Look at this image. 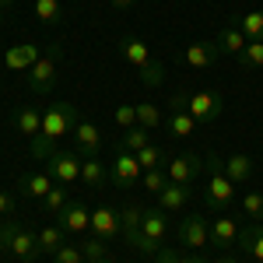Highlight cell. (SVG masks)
Wrapping results in <instances>:
<instances>
[{
	"label": "cell",
	"instance_id": "3957f363",
	"mask_svg": "<svg viewBox=\"0 0 263 263\" xmlns=\"http://www.w3.org/2000/svg\"><path fill=\"white\" fill-rule=\"evenodd\" d=\"M207 207L211 211H224L228 203L235 200V182L224 176L221 162H218V155H207Z\"/></svg>",
	"mask_w": 263,
	"mask_h": 263
},
{
	"label": "cell",
	"instance_id": "7402d4cb",
	"mask_svg": "<svg viewBox=\"0 0 263 263\" xmlns=\"http://www.w3.org/2000/svg\"><path fill=\"white\" fill-rule=\"evenodd\" d=\"M120 53L126 63H134L137 70H141L144 63H151V49H147V42L144 39H123L120 42Z\"/></svg>",
	"mask_w": 263,
	"mask_h": 263
},
{
	"label": "cell",
	"instance_id": "f546056e",
	"mask_svg": "<svg viewBox=\"0 0 263 263\" xmlns=\"http://www.w3.org/2000/svg\"><path fill=\"white\" fill-rule=\"evenodd\" d=\"M137 126H144V130L162 126V109L151 105V102H137Z\"/></svg>",
	"mask_w": 263,
	"mask_h": 263
},
{
	"label": "cell",
	"instance_id": "ab89813d",
	"mask_svg": "<svg viewBox=\"0 0 263 263\" xmlns=\"http://www.w3.org/2000/svg\"><path fill=\"white\" fill-rule=\"evenodd\" d=\"M53 263H84L81 246H60V249L53 253Z\"/></svg>",
	"mask_w": 263,
	"mask_h": 263
},
{
	"label": "cell",
	"instance_id": "5b68a950",
	"mask_svg": "<svg viewBox=\"0 0 263 263\" xmlns=\"http://www.w3.org/2000/svg\"><path fill=\"white\" fill-rule=\"evenodd\" d=\"M81 155L78 151H53L46 158V172L53 176L57 186H70V182H81Z\"/></svg>",
	"mask_w": 263,
	"mask_h": 263
},
{
	"label": "cell",
	"instance_id": "7bdbcfd3",
	"mask_svg": "<svg viewBox=\"0 0 263 263\" xmlns=\"http://www.w3.org/2000/svg\"><path fill=\"white\" fill-rule=\"evenodd\" d=\"M179 260H182L179 253H176V249H165V246L155 253V263H179Z\"/></svg>",
	"mask_w": 263,
	"mask_h": 263
},
{
	"label": "cell",
	"instance_id": "cb8c5ba5",
	"mask_svg": "<svg viewBox=\"0 0 263 263\" xmlns=\"http://www.w3.org/2000/svg\"><path fill=\"white\" fill-rule=\"evenodd\" d=\"M35 235H39V249L49 253V256H53L60 246H67V232H63L60 224H46V228H39Z\"/></svg>",
	"mask_w": 263,
	"mask_h": 263
},
{
	"label": "cell",
	"instance_id": "8d00e7d4",
	"mask_svg": "<svg viewBox=\"0 0 263 263\" xmlns=\"http://www.w3.org/2000/svg\"><path fill=\"white\" fill-rule=\"evenodd\" d=\"M42 207H46L49 214H60L63 207H67V186H53V190L42 197Z\"/></svg>",
	"mask_w": 263,
	"mask_h": 263
},
{
	"label": "cell",
	"instance_id": "60d3db41",
	"mask_svg": "<svg viewBox=\"0 0 263 263\" xmlns=\"http://www.w3.org/2000/svg\"><path fill=\"white\" fill-rule=\"evenodd\" d=\"M116 126H123V130L137 126V102H134V105H120V109H116Z\"/></svg>",
	"mask_w": 263,
	"mask_h": 263
},
{
	"label": "cell",
	"instance_id": "277c9868",
	"mask_svg": "<svg viewBox=\"0 0 263 263\" xmlns=\"http://www.w3.org/2000/svg\"><path fill=\"white\" fill-rule=\"evenodd\" d=\"M57 67H60V42H53L39 60H35V67L28 70V91H35V95L53 91V84H57Z\"/></svg>",
	"mask_w": 263,
	"mask_h": 263
},
{
	"label": "cell",
	"instance_id": "44dd1931",
	"mask_svg": "<svg viewBox=\"0 0 263 263\" xmlns=\"http://www.w3.org/2000/svg\"><path fill=\"white\" fill-rule=\"evenodd\" d=\"M186 200H190V186H179V182H168L162 193H158V207H162L165 214L186 207Z\"/></svg>",
	"mask_w": 263,
	"mask_h": 263
},
{
	"label": "cell",
	"instance_id": "d590c367",
	"mask_svg": "<svg viewBox=\"0 0 263 263\" xmlns=\"http://www.w3.org/2000/svg\"><path fill=\"white\" fill-rule=\"evenodd\" d=\"M137 162H141L144 172H147V168H162L165 151H162V147H155V144H147V147H141V151H137Z\"/></svg>",
	"mask_w": 263,
	"mask_h": 263
},
{
	"label": "cell",
	"instance_id": "30bf717a",
	"mask_svg": "<svg viewBox=\"0 0 263 263\" xmlns=\"http://www.w3.org/2000/svg\"><path fill=\"white\" fill-rule=\"evenodd\" d=\"M91 235H99L105 242H112L116 235H123L120 211H112V207H95V211H91Z\"/></svg>",
	"mask_w": 263,
	"mask_h": 263
},
{
	"label": "cell",
	"instance_id": "4dcf8cb0",
	"mask_svg": "<svg viewBox=\"0 0 263 263\" xmlns=\"http://www.w3.org/2000/svg\"><path fill=\"white\" fill-rule=\"evenodd\" d=\"M239 28H242V35L249 42L263 39V11H249L246 18H239Z\"/></svg>",
	"mask_w": 263,
	"mask_h": 263
},
{
	"label": "cell",
	"instance_id": "b9f144b4",
	"mask_svg": "<svg viewBox=\"0 0 263 263\" xmlns=\"http://www.w3.org/2000/svg\"><path fill=\"white\" fill-rule=\"evenodd\" d=\"M14 197H11V193H0V218H11V214H14Z\"/></svg>",
	"mask_w": 263,
	"mask_h": 263
},
{
	"label": "cell",
	"instance_id": "f907efd6",
	"mask_svg": "<svg viewBox=\"0 0 263 263\" xmlns=\"http://www.w3.org/2000/svg\"><path fill=\"white\" fill-rule=\"evenodd\" d=\"M0 25H4V7H0Z\"/></svg>",
	"mask_w": 263,
	"mask_h": 263
},
{
	"label": "cell",
	"instance_id": "8992f818",
	"mask_svg": "<svg viewBox=\"0 0 263 263\" xmlns=\"http://www.w3.org/2000/svg\"><path fill=\"white\" fill-rule=\"evenodd\" d=\"M186 112L197 123H214L224 112V99L218 91H193L190 102H186Z\"/></svg>",
	"mask_w": 263,
	"mask_h": 263
},
{
	"label": "cell",
	"instance_id": "681fc988",
	"mask_svg": "<svg viewBox=\"0 0 263 263\" xmlns=\"http://www.w3.org/2000/svg\"><path fill=\"white\" fill-rule=\"evenodd\" d=\"M99 263H116V260H109V256H105V260H99Z\"/></svg>",
	"mask_w": 263,
	"mask_h": 263
},
{
	"label": "cell",
	"instance_id": "74e56055",
	"mask_svg": "<svg viewBox=\"0 0 263 263\" xmlns=\"http://www.w3.org/2000/svg\"><path fill=\"white\" fill-rule=\"evenodd\" d=\"M123 239H126V242L134 246L137 253H144V256H155V253L162 249V242H155V239H147L144 232H134V235H123Z\"/></svg>",
	"mask_w": 263,
	"mask_h": 263
},
{
	"label": "cell",
	"instance_id": "d6986e66",
	"mask_svg": "<svg viewBox=\"0 0 263 263\" xmlns=\"http://www.w3.org/2000/svg\"><path fill=\"white\" fill-rule=\"evenodd\" d=\"M14 123H18V134H25L32 141V137H39V130H42V112L35 105H21L14 112Z\"/></svg>",
	"mask_w": 263,
	"mask_h": 263
},
{
	"label": "cell",
	"instance_id": "8fae6325",
	"mask_svg": "<svg viewBox=\"0 0 263 263\" xmlns=\"http://www.w3.org/2000/svg\"><path fill=\"white\" fill-rule=\"evenodd\" d=\"M57 224L63 232H88L91 228V211L81 200H67V207L57 214Z\"/></svg>",
	"mask_w": 263,
	"mask_h": 263
},
{
	"label": "cell",
	"instance_id": "7a4b0ae2",
	"mask_svg": "<svg viewBox=\"0 0 263 263\" xmlns=\"http://www.w3.org/2000/svg\"><path fill=\"white\" fill-rule=\"evenodd\" d=\"M0 249H7L11 256H18L21 263H32L39 260V235L32 232V228H25L21 221H7L0 224Z\"/></svg>",
	"mask_w": 263,
	"mask_h": 263
},
{
	"label": "cell",
	"instance_id": "83f0119b",
	"mask_svg": "<svg viewBox=\"0 0 263 263\" xmlns=\"http://www.w3.org/2000/svg\"><path fill=\"white\" fill-rule=\"evenodd\" d=\"M147 134H151V130H144V126H130V130H123V137H120V147L123 151H134V155H137V151H141V147H147Z\"/></svg>",
	"mask_w": 263,
	"mask_h": 263
},
{
	"label": "cell",
	"instance_id": "52a82bcc",
	"mask_svg": "<svg viewBox=\"0 0 263 263\" xmlns=\"http://www.w3.org/2000/svg\"><path fill=\"white\" fill-rule=\"evenodd\" d=\"M141 162H137V155L134 151H116V162H112V172H109V179H112V186H120V190H126V186H137L141 182Z\"/></svg>",
	"mask_w": 263,
	"mask_h": 263
},
{
	"label": "cell",
	"instance_id": "ba28073f",
	"mask_svg": "<svg viewBox=\"0 0 263 263\" xmlns=\"http://www.w3.org/2000/svg\"><path fill=\"white\" fill-rule=\"evenodd\" d=\"M168 182H179V186H190V182L197 179L203 172V158L200 155H193V151H186V155H176V158H168Z\"/></svg>",
	"mask_w": 263,
	"mask_h": 263
},
{
	"label": "cell",
	"instance_id": "5bb4252c",
	"mask_svg": "<svg viewBox=\"0 0 263 263\" xmlns=\"http://www.w3.org/2000/svg\"><path fill=\"white\" fill-rule=\"evenodd\" d=\"M74 137H78V155L81 158H99V147H102V134L95 123H78L74 126Z\"/></svg>",
	"mask_w": 263,
	"mask_h": 263
},
{
	"label": "cell",
	"instance_id": "1f68e13d",
	"mask_svg": "<svg viewBox=\"0 0 263 263\" xmlns=\"http://www.w3.org/2000/svg\"><path fill=\"white\" fill-rule=\"evenodd\" d=\"M141 84H144V88H162V84H165V67L158 60L144 63V67H141Z\"/></svg>",
	"mask_w": 263,
	"mask_h": 263
},
{
	"label": "cell",
	"instance_id": "bcb514c9",
	"mask_svg": "<svg viewBox=\"0 0 263 263\" xmlns=\"http://www.w3.org/2000/svg\"><path fill=\"white\" fill-rule=\"evenodd\" d=\"M179 263H207V260H200V256H182Z\"/></svg>",
	"mask_w": 263,
	"mask_h": 263
},
{
	"label": "cell",
	"instance_id": "836d02e7",
	"mask_svg": "<svg viewBox=\"0 0 263 263\" xmlns=\"http://www.w3.org/2000/svg\"><path fill=\"white\" fill-rule=\"evenodd\" d=\"M239 63H242L246 70H260V67H263V39L249 42V46H246V53L239 57Z\"/></svg>",
	"mask_w": 263,
	"mask_h": 263
},
{
	"label": "cell",
	"instance_id": "7c38bea8",
	"mask_svg": "<svg viewBox=\"0 0 263 263\" xmlns=\"http://www.w3.org/2000/svg\"><path fill=\"white\" fill-rule=\"evenodd\" d=\"M218 57H221L218 42H203V39H200V42H190V46L182 49V60L190 63L193 70H207V67L218 60Z\"/></svg>",
	"mask_w": 263,
	"mask_h": 263
},
{
	"label": "cell",
	"instance_id": "9c48e42d",
	"mask_svg": "<svg viewBox=\"0 0 263 263\" xmlns=\"http://www.w3.org/2000/svg\"><path fill=\"white\" fill-rule=\"evenodd\" d=\"M179 242L190 246V249H203L211 242V228H207V221L200 214H186L179 221Z\"/></svg>",
	"mask_w": 263,
	"mask_h": 263
},
{
	"label": "cell",
	"instance_id": "7dc6e473",
	"mask_svg": "<svg viewBox=\"0 0 263 263\" xmlns=\"http://www.w3.org/2000/svg\"><path fill=\"white\" fill-rule=\"evenodd\" d=\"M11 4H14V0H0V7H11Z\"/></svg>",
	"mask_w": 263,
	"mask_h": 263
},
{
	"label": "cell",
	"instance_id": "2e32d148",
	"mask_svg": "<svg viewBox=\"0 0 263 263\" xmlns=\"http://www.w3.org/2000/svg\"><path fill=\"white\" fill-rule=\"evenodd\" d=\"M53 186H57V182H53V176H49V172H25V176H21V182H18V190L25 193V197H39V200L49 193V190H53Z\"/></svg>",
	"mask_w": 263,
	"mask_h": 263
},
{
	"label": "cell",
	"instance_id": "d6a6232c",
	"mask_svg": "<svg viewBox=\"0 0 263 263\" xmlns=\"http://www.w3.org/2000/svg\"><path fill=\"white\" fill-rule=\"evenodd\" d=\"M81 253H84V263H99V260L109 256V246H105V239L91 235L88 242H81Z\"/></svg>",
	"mask_w": 263,
	"mask_h": 263
},
{
	"label": "cell",
	"instance_id": "f35d334b",
	"mask_svg": "<svg viewBox=\"0 0 263 263\" xmlns=\"http://www.w3.org/2000/svg\"><path fill=\"white\" fill-rule=\"evenodd\" d=\"M242 214L246 218H263V193H246L242 197Z\"/></svg>",
	"mask_w": 263,
	"mask_h": 263
},
{
	"label": "cell",
	"instance_id": "603a6c76",
	"mask_svg": "<svg viewBox=\"0 0 263 263\" xmlns=\"http://www.w3.org/2000/svg\"><path fill=\"white\" fill-rule=\"evenodd\" d=\"M221 168H224V176H228L232 182H246L249 176H253V158H249V155H232V158L221 162Z\"/></svg>",
	"mask_w": 263,
	"mask_h": 263
},
{
	"label": "cell",
	"instance_id": "d4e9b609",
	"mask_svg": "<svg viewBox=\"0 0 263 263\" xmlns=\"http://www.w3.org/2000/svg\"><path fill=\"white\" fill-rule=\"evenodd\" d=\"M32 7H35V18H39L42 25H60L63 21V4L60 0H35Z\"/></svg>",
	"mask_w": 263,
	"mask_h": 263
},
{
	"label": "cell",
	"instance_id": "484cf974",
	"mask_svg": "<svg viewBox=\"0 0 263 263\" xmlns=\"http://www.w3.org/2000/svg\"><path fill=\"white\" fill-rule=\"evenodd\" d=\"M197 126H200V123L193 120L190 112H172V116H168V134H172V137H193Z\"/></svg>",
	"mask_w": 263,
	"mask_h": 263
},
{
	"label": "cell",
	"instance_id": "ee69618b",
	"mask_svg": "<svg viewBox=\"0 0 263 263\" xmlns=\"http://www.w3.org/2000/svg\"><path fill=\"white\" fill-rule=\"evenodd\" d=\"M186 102H190V95H186V91H176V95L168 99V105H172V112H186Z\"/></svg>",
	"mask_w": 263,
	"mask_h": 263
},
{
	"label": "cell",
	"instance_id": "c3c4849f",
	"mask_svg": "<svg viewBox=\"0 0 263 263\" xmlns=\"http://www.w3.org/2000/svg\"><path fill=\"white\" fill-rule=\"evenodd\" d=\"M221 263H235V260H232V256H224V260H221Z\"/></svg>",
	"mask_w": 263,
	"mask_h": 263
},
{
	"label": "cell",
	"instance_id": "f1b7e54d",
	"mask_svg": "<svg viewBox=\"0 0 263 263\" xmlns=\"http://www.w3.org/2000/svg\"><path fill=\"white\" fill-rule=\"evenodd\" d=\"M141 218H144V207H137V203H126V207L120 211L123 235H134V232H141Z\"/></svg>",
	"mask_w": 263,
	"mask_h": 263
},
{
	"label": "cell",
	"instance_id": "e0dca14e",
	"mask_svg": "<svg viewBox=\"0 0 263 263\" xmlns=\"http://www.w3.org/2000/svg\"><path fill=\"white\" fill-rule=\"evenodd\" d=\"M239 242V224L232 221V218H218V221L211 224V246H218V249H228V246Z\"/></svg>",
	"mask_w": 263,
	"mask_h": 263
},
{
	"label": "cell",
	"instance_id": "9a60e30c",
	"mask_svg": "<svg viewBox=\"0 0 263 263\" xmlns=\"http://www.w3.org/2000/svg\"><path fill=\"white\" fill-rule=\"evenodd\" d=\"M141 232L147 239H155V242H162L165 235H168V214H165L162 207H147L141 218Z\"/></svg>",
	"mask_w": 263,
	"mask_h": 263
},
{
	"label": "cell",
	"instance_id": "ac0fdd59",
	"mask_svg": "<svg viewBox=\"0 0 263 263\" xmlns=\"http://www.w3.org/2000/svg\"><path fill=\"white\" fill-rule=\"evenodd\" d=\"M239 246L253 256L256 263H263V224H249V228H239Z\"/></svg>",
	"mask_w": 263,
	"mask_h": 263
},
{
	"label": "cell",
	"instance_id": "f6af8a7d",
	"mask_svg": "<svg viewBox=\"0 0 263 263\" xmlns=\"http://www.w3.org/2000/svg\"><path fill=\"white\" fill-rule=\"evenodd\" d=\"M109 4H112L116 11H126V7H134V0H109Z\"/></svg>",
	"mask_w": 263,
	"mask_h": 263
},
{
	"label": "cell",
	"instance_id": "4fadbf2b",
	"mask_svg": "<svg viewBox=\"0 0 263 263\" xmlns=\"http://www.w3.org/2000/svg\"><path fill=\"white\" fill-rule=\"evenodd\" d=\"M39 46H32V42H21V46H11L7 49V57H4V63H7V70H18V74H28L32 67H35V60H39Z\"/></svg>",
	"mask_w": 263,
	"mask_h": 263
},
{
	"label": "cell",
	"instance_id": "4316f807",
	"mask_svg": "<svg viewBox=\"0 0 263 263\" xmlns=\"http://www.w3.org/2000/svg\"><path fill=\"white\" fill-rule=\"evenodd\" d=\"M105 179H109V176H105V168H102L99 158H84V162H81V182L88 186V190L102 186Z\"/></svg>",
	"mask_w": 263,
	"mask_h": 263
},
{
	"label": "cell",
	"instance_id": "ffe728a7",
	"mask_svg": "<svg viewBox=\"0 0 263 263\" xmlns=\"http://www.w3.org/2000/svg\"><path fill=\"white\" fill-rule=\"evenodd\" d=\"M246 46H249V39L242 35V28H239V25H235V28H224L221 35H218V49L228 53V57H235V60L246 53Z\"/></svg>",
	"mask_w": 263,
	"mask_h": 263
},
{
	"label": "cell",
	"instance_id": "6da1fadb",
	"mask_svg": "<svg viewBox=\"0 0 263 263\" xmlns=\"http://www.w3.org/2000/svg\"><path fill=\"white\" fill-rule=\"evenodd\" d=\"M78 123H81V116H78V105H74V102H53V105L42 112L39 137H32V158H35V162H46V158L57 151L53 144L60 141L63 134H74Z\"/></svg>",
	"mask_w": 263,
	"mask_h": 263
},
{
	"label": "cell",
	"instance_id": "e575fe53",
	"mask_svg": "<svg viewBox=\"0 0 263 263\" xmlns=\"http://www.w3.org/2000/svg\"><path fill=\"white\" fill-rule=\"evenodd\" d=\"M141 182H144V190H147L151 197H158L165 186H168V172H162V168H147Z\"/></svg>",
	"mask_w": 263,
	"mask_h": 263
}]
</instances>
